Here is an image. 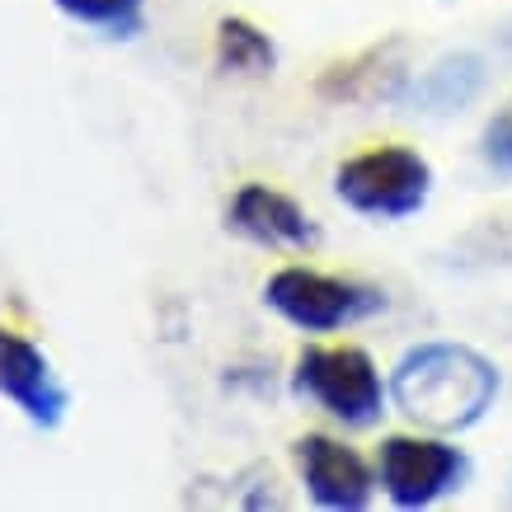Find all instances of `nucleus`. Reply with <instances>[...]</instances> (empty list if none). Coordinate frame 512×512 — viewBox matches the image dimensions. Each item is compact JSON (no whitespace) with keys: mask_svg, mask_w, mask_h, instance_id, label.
Returning <instances> with one entry per match:
<instances>
[{"mask_svg":"<svg viewBox=\"0 0 512 512\" xmlns=\"http://www.w3.org/2000/svg\"><path fill=\"white\" fill-rule=\"evenodd\" d=\"M498 395V367L466 343H419L395 362L390 400L404 419L433 433H461L489 414Z\"/></svg>","mask_w":512,"mask_h":512,"instance_id":"obj_1","label":"nucleus"},{"mask_svg":"<svg viewBox=\"0 0 512 512\" xmlns=\"http://www.w3.org/2000/svg\"><path fill=\"white\" fill-rule=\"evenodd\" d=\"M334 193L343 207H353L362 217L400 221L423 212V202L433 193V165L409 146H381V151L343 160L334 174Z\"/></svg>","mask_w":512,"mask_h":512,"instance_id":"obj_2","label":"nucleus"},{"mask_svg":"<svg viewBox=\"0 0 512 512\" xmlns=\"http://www.w3.org/2000/svg\"><path fill=\"white\" fill-rule=\"evenodd\" d=\"M264 306L301 334H329V329L357 325L367 315L386 311V292H376L367 282L311 273V268H278L264 282Z\"/></svg>","mask_w":512,"mask_h":512,"instance_id":"obj_3","label":"nucleus"},{"mask_svg":"<svg viewBox=\"0 0 512 512\" xmlns=\"http://www.w3.org/2000/svg\"><path fill=\"white\" fill-rule=\"evenodd\" d=\"M292 390L315 400L325 414H334L348 428H372L386 409V390L381 372L362 348L343 343V348H306L296 357Z\"/></svg>","mask_w":512,"mask_h":512,"instance_id":"obj_4","label":"nucleus"},{"mask_svg":"<svg viewBox=\"0 0 512 512\" xmlns=\"http://www.w3.org/2000/svg\"><path fill=\"white\" fill-rule=\"evenodd\" d=\"M381 489L395 508H428L470 480V456L433 437H386L381 442Z\"/></svg>","mask_w":512,"mask_h":512,"instance_id":"obj_5","label":"nucleus"},{"mask_svg":"<svg viewBox=\"0 0 512 512\" xmlns=\"http://www.w3.org/2000/svg\"><path fill=\"white\" fill-rule=\"evenodd\" d=\"M0 400H10L43 433L62 428L66 409H71V390L52 372L47 353L5 325H0Z\"/></svg>","mask_w":512,"mask_h":512,"instance_id":"obj_6","label":"nucleus"},{"mask_svg":"<svg viewBox=\"0 0 512 512\" xmlns=\"http://www.w3.org/2000/svg\"><path fill=\"white\" fill-rule=\"evenodd\" d=\"M296 470L306 480V494H311L315 508L329 512H362L372 503V470L357 456L353 447H343L325 433H306L296 442Z\"/></svg>","mask_w":512,"mask_h":512,"instance_id":"obj_7","label":"nucleus"},{"mask_svg":"<svg viewBox=\"0 0 512 512\" xmlns=\"http://www.w3.org/2000/svg\"><path fill=\"white\" fill-rule=\"evenodd\" d=\"M226 226L245 235L254 245H278V249H315L320 245V226L306 217V207L287 193L268 184H245L226 207Z\"/></svg>","mask_w":512,"mask_h":512,"instance_id":"obj_8","label":"nucleus"},{"mask_svg":"<svg viewBox=\"0 0 512 512\" xmlns=\"http://www.w3.org/2000/svg\"><path fill=\"white\" fill-rule=\"evenodd\" d=\"M404 80V38H390L381 47H367L353 62L329 66L320 76V94L325 99H348V104H372V99H390Z\"/></svg>","mask_w":512,"mask_h":512,"instance_id":"obj_9","label":"nucleus"},{"mask_svg":"<svg viewBox=\"0 0 512 512\" xmlns=\"http://www.w3.org/2000/svg\"><path fill=\"white\" fill-rule=\"evenodd\" d=\"M217 66L231 76H273L278 66V47L259 24L245 15H226L217 24Z\"/></svg>","mask_w":512,"mask_h":512,"instance_id":"obj_10","label":"nucleus"},{"mask_svg":"<svg viewBox=\"0 0 512 512\" xmlns=\"http://www.w3.org/2000/svg\"><path fill=\"white\" fill-rule=\"evenodd\" d=\"M66 19L104 29L109 38H137L146 29V0H52Z\"/></svg>","mask_w":512,"mask_h":512,"instance_id":"obj_11","label":"nucleus"},{"mask_svg":"<svg viewBox=\"0 0 512 512\" xmlns=\"http://www.w3.org/2000/svg\"><path fill=\"white\" fill-rule=\"evenodd\" d=\"M484 160H489L494 170L512 174V99L489 118V127H484Z\"/></svg>","mask_w":512,"mask_h":512,"instance_id":"obj_12","label":"nucleus"}]
</instances>
